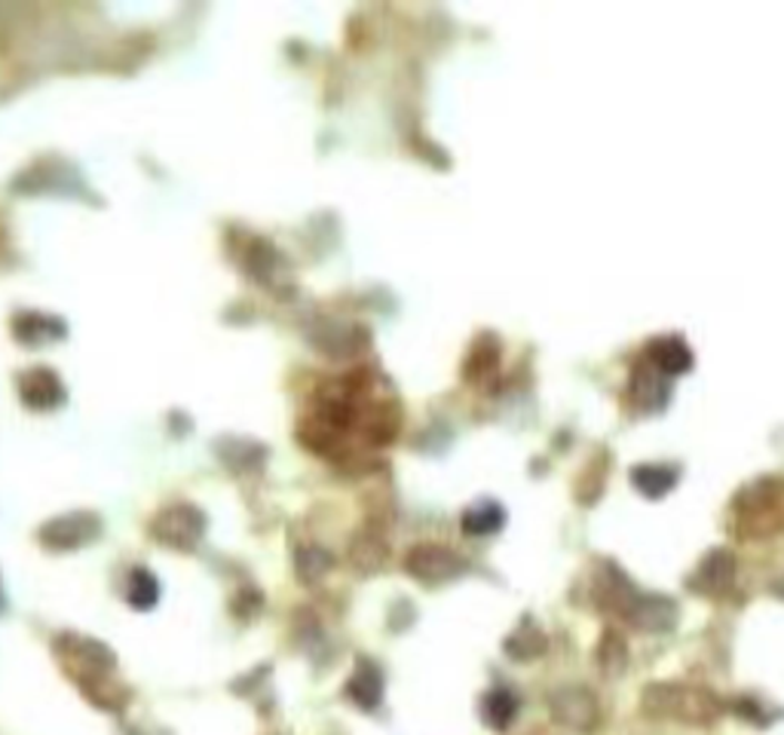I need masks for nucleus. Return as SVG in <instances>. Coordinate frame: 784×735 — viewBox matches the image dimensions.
Segmentation results:
<instances>
[{
    "label": "nucleus",
    "mask_w": 784,
    "mask_h": 735,
    "mask_svg": "<svg viewBox=\"0 0 784 735\" xmlns=\"http://www.w3.org/2000/svg\"><path fill=\"white\" fill-rule=\"evenodd\" d=\"M641 708L662 721L708 726L721 717L723 702L711 689L690 684H650L641 696Z\"/></svg>",
    "instance_id": "nucleus-1"
},
{
    "label": "nucleus",
    "mask_w": 784,
    "mask_h": 735,
    "mask_svg": "<svg viewBox=\"0 0 784 735\" xmlns=\"http://www.w3.org/2000/svg\"><path fill=\"white\" fill-rule=\"evenodd\" d=\"M784 527V484L775 479L751 484L733 500V527L742 540H770Z\"/></svg>",
    "instance_id": "nucleus-2"
},
{
    "label": "nucleus",
    "mask_w": 784,
    "mask_h": 735,
    "mask_svg": "<svg viewBox=\"0 0 784 735\" xmlns=\"http://www.w3.org/2000/svg\"><path fill=\"white\" fill-rule=\"evenodd\" d=\"M405 571L426 585H442L451 583L456 576L466 573V561L460 558L456 552L444 548V545L423 543L414 545L405 555Z\"/></svg>",
    "instance_id": "nucleus-3"
},
{
    "label": "nucleus",
    "mask_w": 784,
    "mask_h": 735,
    "mask_svg": "<svg viewBox=\"0 0 784 735\" xmlns=\"http://www.w3.org/2000/svg\"><path fill=\"white\" fill-rule=\"evenodd\" d=\"M549 711L561 726H567L573 733H589L595 729L601 708H597V698L585 689V686H561L549 698Z\"/></svg>",
    "instance_id": "nucleus-4"
},
{
    "label": "nucleus",
    "mask_w": 784,
    "mask_h": 735,
    "mask_svg": "<svg viewBox=\"0 0 784 735\" xmlns=\"http://www.w3.org/2000/svg\"><path fill=\"white\" fill-rule=\"evenodd\" d=\"M620 616L629 625H634L637 632H671L674 622H677V604L665 595H646V592L634 588L632 597L622 604Z\"/></svg>",
    "instance_id": "nucleus-5"
},
{
    "label": "nucleus",
    "mask_w": 784,
    "mask_h": 735,
    "mask_svg": "<svg viewBox=\"0 0 784 735\" xmlns=\"http://www.w3.org/2000/svg\"><path fill=\"white\" fill-rule=\"evenodd\" d=\"M203 512L193 506L165 509L163 515H157V521L151 524V533L157 536V543L172 545V548H193V545L203 540Z\"/></svg>",
    "instance_id": "nucleus-6"
},
{
    "label": "nucleus",
    "mask_w": 784,
    "mask_h": 735,
    "mask_svg": "<svg viewBox=\"0 0 784 735\" xmlns=\"http://www.w3.org/2000/svg\"><path fill=\"white\" fill-rule=\"evenodd\" d=\"M99 533H102V521L96 518L92 512H74V515H59V518L47 521L38 536L47 548L68 552V548H80V545L92 543Z\"/></svg>",
    "instance_id": "nucleus-7"
},
{
    "label": "nucleus",
    "mask_w": 784,
    "mask_h": 735,
    "mask_svg": "<svg viewBox=\"0 0 784 735\" xmlns=\"http://www.w3.org/2000/svg\"><path fill=\"white\" fill-rule=\"evenodd\" d=\"M735 576V558L733 552L726 548H714L711 555H705V561L698 564V571L693 573L690 585L702 592V595H721L733 585Z\"/></svg>",
    "instance_id": "nucleus-8"
},
{
    "label": "nucleus",
    "mask_w": 784,
    "mask_h": 735,
    "mask_svg": "<svg viewBox=\"0 0 784 735\" xmlns=\"http://www.w3.org/2000/svg\"><path fill=\"white\" fill-rule=\"evenodd\" d=\"M646 362L662 371L665 377H674V374H683L693 368V353L683 338L677 334H669V338H653L650 346H646Z\"/></svg>",
    "instance_id": "nucleus-9"
},
{
    "label": "nucleus",
    "mask_w": 784,
    "mask_h": 735,
    "mask_svg": "<svg viewBox=\"0 0 784 735\" xmlns=\"http://www.w3.org/2000/svg\"><path fill=\"white\" fill-rule=\"evenodd\" d=\"M669 393H671L669 377H665L662 371H656V368L650 365L646 359L641 362V365L634 368L632 395H634V405L641 407V411H659V407H665V402H669Z\"/></svg>",
    "instance_id": "nucleus-10"
},
{
    "label": "nucleus",
    "mask_w": 784,
    "mask_h": 735,
    "mask_svg": "<svg viewBox=\"0 0 784 735\" xmlns=\"http://www.w3.org/2000/svg\"><path fill=\"white\" fill-rule=\"evenodd\" d=\"M22 399H26V405L40 407V411H50V407H56L59 402H62L64 390L52 371H47V368H34V371H28L26 377H22Z\"/></svg>",
    "instance_id": "nucleus-11"
},
{
    "label": "nucleus",
    "mask_w": 784,
    "mask_h": 735,
    "mask_svg": "<svg viewBox=\"0 0 784 735\" xmlns=\"http://www.w3.org/2000/svg\"><path fill=\"white\" fill-rule=\"evenodd\" d=\"M346 696L353 698L359 708H365V711L378 708L380 698H383V677H380L378 668H374V665H368V662H362V665L355 668L353 677H350V684H346Z\"/></svg>",
    "instance_id": "nucleus-12"
},
{
    "label": "nucleus",
    "mask_w": 784,
    "mask_h": 735,
    "mask_svg": "<svg viewBox=\"0 0 784 735\" xmlns=\"http://www.w3.org/2000/svg\"><path fill=\"white\" fill-rule=\"evenodd\" d=\"M515 714H519V698L512 696L509 689H503V686L491 689L484 696V702H481V721L488 723L491 729H496V733L509 729L512 721H515Z\"/></svg>",
    "instance_id": "nucleus-13"
},
{
    "label": "nucleus",
    "mask_w": 784,
    "mask_h": 735,
    "mask_svg": "<svg viewBox=\"0 0 784 735\" xmlns=\"http://www.w3.org/2000/svg\"><path fill=\"white\" fill-rule=\"evenodd\" d=\"M681 472L674 466H656V463H644V466H634L632 470V484L644 496H665L677 484Z\"/></svg>",
    "instance_id": "nucleus-14"
},
{
    "label": "nucleus",
    "mask_w": 784,
    "mask_h": 735,
    "mask_svg": "<svg viewBox=\"0 0 784 735\" xmlns=\"http://www.w3.org/2000/svg\"><path fill=\"white\" fill-rule=\"evenodd\" d=\"M543 650H545V634L540 632V628H536L531 620H524L519 628H515V632L509 634L506 653L512 656V660L531 662V660H536Z\"/></svg>",
    "instance_id": "nucleus-15"
},
{
    "label": "nucleus",
    "mask_w": 784,
    "mask_h": 735,
    "mask_svg": "<svg viewBox=\"0 0 784 735\" xmlns=\"http://www.w3.org/2000/svg\"><path fill=\"white\" fill-rule=\"evenodd\" d=\"M503 521H506V512L496 506V503H479V506H472L463 515V531L469 536H488V533L500 531Z\"/></svg>",
    "instance_id": "nucleus-16"
},
{
    "label": "nucleus",
    "mask_w": 784,
    "mask_h": 735,
    "mask_svg": "<svg viewBox=\"0 0 784 735\" xmlns=\"http://www.w3.org/2000/svg\"><path fill=\"white\" fill-rule=\"evenodd\" d=\"M597 662L607 674L625 672V662H629V644L620 632H604L601 644H597Z\"/></svg>",
    "instance_id": "nucleus-17"
},
{
    "label": "nucleus",
    "mask_w": 784,
    "mask_h": 735,
    "mask_svg": "<svg viewBox=\"0 0 784 735\" xmlns=\"http://www.w3.org/2000/svg\"><path fill=\"white\" fill-rule=\"evenodd\" d=\"M157 601H160V583L144 567L132 571V576H129V604L139 610H151Z\"/></svg>",
    "instance_id": "nucleus-18"
},
{
    "label": "nucleus",
    "mask_w": 784,
    "mask_h": 735,
    "mask_svg": "<svg viewBox=\"0 0 784 735\" xmlns=\"http://www.w3.org/2000/svg\"><path fill=\"white\" fill-rule=\"evenodd\" d=\"M350 558H353V567H359V571H378L380 561L386 558V545L378 536H359V540H353Z\"/></svg>",
    "instance_id": "nucleus-19"
},
{
    "label": "nucleus",
    "mask_w": 784,
    "mask_h": 735,
    "mask_svg": "<svg viewBox=\"0 0 784 735\" xmlns=\"http://www.w3.org/2000/svg\"><path fill=\"white\" fill-rule=\"evenodd\" d=\"M329 571H331V555L325 552V548L310 545V548L301 552V558H298V576H301L304 583H316V580H322Z\"/></svg>",
    "instance_id": "nucleus-20"
},
{
    "label": "nucleus",
    "mask_w": 784,
    "mask_h": 735,
    "mask_svg": "<svg viewBox=\"0 0 784 735\" xmlns=\"http://www.w3.org/2000/svg\"><path fill=\"white\" fill-rule=\"evenodd\" d=\"M496 359H500V350H496V343L491 341H481L475 350H472V359L466 362V377L469 381H479V377H484V374H491L496 368Z\"/></svg>",
    "instance_id": "nucleus-21"
}]
</instances>
